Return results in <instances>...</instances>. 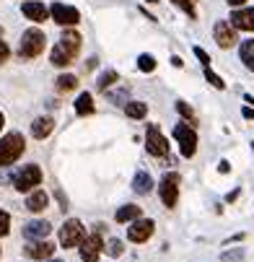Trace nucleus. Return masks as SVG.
<instances>
[{
    "mask_svg": "<svg viewBox=\"0 0 254 262\" xmlns=\"http://www.w3.org/2000/svg\"><path fill=\"white\" fill-rule=\"evenodd\" d=\"M78 52H81V34L78 31H62V36L55 45L50 60H52L55 68H67L73 60H76Z\"/></svg>",
    "mask_w": 254,
    "mask_h": 262,
    "instance_id": "nucleus-1",
    "label": "nucleus"
},
{
    "mask_svg": "<svg viewBox=\"0 0 254 262\" xmlns=\"http://www.w3.org/2000/svg\"><path fill=\"white\" fill-rule=\"evenodd\" d=\"M24 148H26V140H24L21 133H8V135L0 138V169L18 161L21 154H24Z\"/></svg>",
    "mask_w": 254,
    "mask_h": 262,
    "instance_id": "nucleus-2",
    "label": "nucleus"
},
{
    "mask_svg": "<svg viewBox=\"0 0 254 262\" xmlns=\"http://www.w3.org/2000/svg\"><path fill=\"white\" fill-rule=\"evenodd\" d=\"M44 45H47V36H44L42 29H26L24 36H21L18 52H21V57H29L31 60V57H39L44 52Z\"/></svg>",
    "mask_w": 254,
    "mask_h": 262,
    "instance_id": "nucleus-3",
    "label": "nucleus"
},
{
    "mask_svg": "<svg viewBox=\"0 0 254 262\" xmlns=\"http://www.w3.org/2000/svg\"><path fill=\"white\" fill-rule=\"evenodd\" d=\"M174 140L179 143L181 156H184V159H192V156L197 154V133H195L187 122H179V125L174 127Z\"/></svg>",
    "mask_w": 254,
    "mask_h": 262,
    "instance_id": "nucleus-4",
    "label": "nucleus"
},
{
    "mask_svg": "<svg viewBox=\"0 0 254 262\" xmlns=\"http://www.w3.org/2000/svg\"><path fill=\"white\" fill-rule=\"evenodd\" d=\"M179 184H181V177H179L176 171H169V174L161 177V182H158V195H161V203H164L166 208H174V205H176V200H179Z\"/></svg>",
    "mask_w": 254,
    "mask_h": 262,
    "instance_id": "nucleus-5",
    "label": "nucleus"
},
{
    "mask_svg": "<svg viewBox=\"0 0 254 262\" xmlns=\"http://www.w3.org/2000/svg\"><path fill=\"white\" fill-rule=\"evenodd\" d=\"M42 184V169L36 166V164H29V166H24L18 174H16V179H13V187L18 192H31L34 187H39Z\"/></svg>",
    "mask_w": 254,
    "mask_h": 262,
    "instance_id": "nucleus-6",
    "label": "nucleus"
},
{
    "mask_svg": "<svg viewBox=\"0 0 254 262\" xmlns=\"http://www.w3.org/2000/svg\"><path fill=\"white\" fill-rule=\"evenodd\" d=\"M83 236H86V229H83V223L78 218H70V221L62 223V229H60V244L62 247H67V249L78 247L83 242Z\"/></svg>",
    "mask_w": 254,
    "mask_h": 262,
    "instance_id": "nucleus-7",
    "label": "nucleus"
},
{
    "mask_svg": "<svg viewBox=\"0 0 254 262\" xmlns=\"http://www.w3.org/2000/svg\"><path fill=\"white\" fill-rule=\"evenodd\" d=\"M145 148L151 156H166L169 154V138L158 130V125H148L145 130Z\"/></svg>",
    "mask_w": 254,
    "mask_h": 262,
    "instance_id": "nucleus-8",
    "label": "nucleus"
},
{
    "mask_svg": "<svg viewBox=\"0 0 254 262\" xmlns=\"http://www.w3.org/2000/svg\"><path fill=\"white\" fill-rule=\"evenodd\" d=\"M153 229H156V223L151 218H135L127 226V239L135 242V244H143L153 236Z\"/></svg>",
    "mask_w": 254,
    "mask_h": 262,
    "instance_id": "nucleus-9",
    "label": "nucleus"
},
{
    "mask_svg": "<svg viewBox=\"0 0 254 262\" xmlns=\"http://www.w3.org/2000/svg\"><path fill=\"white\" fill-rule=\"evenodd\" d=\"M81 247V259L83 262H99V254L104 249V242H101V231L91 234V236H83V242L78 244Z\"/></svg>",
    "mask_w": 254,
    "mask_h": 262,
    "instance_id": "nucleus-10",
    "label": "nucleus"
},
{
    "mask_svg": "<svg viewBox=\"0 0 254 262\" xmlns=\"http://www.w3.org/2000/svg\"><path fill=\"white\" fill-rule=\"evenodd\" d=\"M50 16H52V21L60 24V26H76V24L81 21V13L73 8V6H65V3H55V6L50 8Z\"/></svg>",
    "mask_w": 254,
    "mask_h": 262,
    "instance_id": "nucleus-11",
    "label": "nucleus"
},
{
    "mask_svg": "<svg viewBox=\"0 0 254 262\" xmlns=\"http://www.w3.org/2000/svg\"><path fill=\"white\" fill-rule=\"evenodd\" d=\"M213 36H215L218 47H223V50H228V47H234V45L239 42V39H236V29H234L228 21H215Z\"/></svg>",
    "mask_w": 254,
    "mask_h": 262,
    "instance_id": "nucleus-12",
    "label": "nucleus"
},
{
    "mask_svg": "<svg viewBox=\"0 0 254 262\" xmlns=\"http://www.w3.org/2000/svg\"><path fill=\"white\" fill-rule=\"evenodd\" d=\"M228 24L234 29H241V31H254V8H236L231 13Z\"/></svg>",
    "mask_w": 254,
    "mask_h": 262,
    "instance_id": "nucleus-13",
    "label": "nucleus"
},
{
    "mask_svg": "<svg viewBox=\"0 0 254 262\" xmlns=\"http://www.w3.org/2000/svg\"><path fill=\"white\" fill-rule=\"evenodd\" d=\"M52 252H55V244H50L47 239H34L26 247V257H31V259H50Z\"/></svg>",
    "mask_w": 254,
    "mask_h": 262,
    "instance_id": "nucleus-14",
    "label": "nucleus"
},
{
    "mask_svg": "<svg viewBox=\"0 0 254 262\" xmlns=\"http://www.w3.org/2000/svg\"><path fill=\"white\" fill-rule=\"evenodd\" d=\"M21 11H24V16H26L29 21H34V24H42V21H47V16H50V11L44 8V3H36V0H26V3L21 6Z\"/></svg>",
    "mask_w": 254,
    "mask_h": 262,
    "instance_id": "nucleus-15",
    "label": "nucleus"
},
{
    "mask_svg": "<svg viewBox=\"0 0 254 262\" xmlns=\"http://www.w3.org/2000/svg\"><path fill=\"white\" fill-rule=\"evenodd\" d=\"M50 231H52V226L47 221H31V223L24 226V236L26 239H47Z\"/></svg>",
    "mask_w": 254,
    "mask_h": 262,
    "instance_id": "nucleus-16",
    "label": "nucleus"
},
{
    "mask_svg": "<svg viewBox=\"0 0 254 262\" xmlns=\"http://www.w3.org/2000/svg\"><path fill=\"white\" fill-rule=\"evenodd\" d=\"M47 205H50V198H47L44 190H31V192H29V198H26V208H29L31 213H42Z\"/></svg>",
    "mask_w": 254,
    "mask_h": 262,
    "instance_id": "nucleus-17",
    "label": "nucleus"
},
{
    "mask_svg": "<svg viewBox=\"0 0 254 262\" xmlns=\"http://www.w3.org/2000/svg\"><path fill=\"white\" fill-rule=\"evenodd\" d=\"M52 130H55V120H52V117H36L34 125H31V135H34L36 140H44Z\"/></svg>",
    "mask_w": 254,
    "mask_h": 262,
    "instance_id": "nucleus-18",
    "label": "nucleus"
},
{
    "mask_svg": "<svg viewBox=\"0 0 254 262\" xmlns=\"http://www.w3.org/2000/svg\"><path fill=\"white\" fill-rule=\"evenodd\" d=\"M132 190H135L137 195H148V192L153 190V179H151V174H148V171H137V174L132 177Z\"/></svg>",
    "mask_w": 254,
    "mask_h": 262,
    "instance_id": "nucleus-19",
    "label": "nucleus"
},
{
    "mask_svg": "<svg viewBox=\"0 0 254 262\" xmlns=\"http://www.w3.org/2000/svg\"><path fill=\"white\" fill-rule=\"evenodd\" d=\"M140 213H143V208L140 205H122L117 213H114V221L117 223H127V221H135V218H140Z\"/></svg>",
    "mask_w": 254,
    "mask_h": 262,
    "instance_id": "nucleus-20",
    "label": "nucleus"
},
{
    "mask_svg": "<svg viewBox=\"0 0 254 262\" xmlns=\"http://www.w3.org/2000/svg\"><path fill=\"white\" fill-rule=\"evenodd\" d=\"M76 115L86 117V115H94V96L88 91H83L78 99H76Z\"/></svg>",
    "mask_w": 254,
    "mask_h": 262,
    "instance_id": "nucleus-21",
    "label": "nucleus"
},
{
    "mask_svg": "<svg viewBox=\"0 0 254 262\" xmlns=\"http://www.w3.org/2000/svg\"><path fill=\"white\" fill-rule=\"evenodd\" d=\"M239 55H241V62L254 73V39H246V42H241V47H239Z\"/></svg>",
    "mask_w": 254,
    "mask_h": 262,
    "instance_id": "nucleus-22",
    "label": "nucleus"
},
{
    "mask_svg": "<svg viewBox=\"0 0 254 262\" xmlns=\"http://www.w3.org/2000/svg\"><path fill=\"white\" fill-rule=\"evenodd\" d=\"M125 115L132 117V120H143L145 115H148V104H143V101H130V104H125Z\"/></svg>",
    "mask_w": 254,
    "mask_h": 262,
    "instance_id": "nucleus-23",
    "label": "nucleus"
},
{
    "mask_svg": "<svg viewBox=\"0 0 254 262\" xmlns=\"http://www.w3.org/2000/svg\"><path fill=\"white\" fill-rule=\"evenodd\" d=\"M117 78H120V76H117V70H104L101 76H99V83H96V86H99V91L112 89V86L117 83Z\"/></svg>",
    "mask_w": 254,
    "mask_h": 262,
    "instance_id": "nucleus-24",
    "label": "nucleus"
},
{
    "mask_svg": "<svg viewBox=\"0 0 254 262\" xmlns=\"http://www.w3.org/2000/svg\"><path fill=\"white\" fill-rule=\"evenodd\" d=\"M55 86H57V91L67 94V91H73V89L78 86V78H76V76H70V73H65V76H60V78L55 81Z\"/></svg>",
    "mask_w": 254,
    "mask_h": 262,
    "instance_id": "nucleus-25",
    "label": "nucleus"
},
{
    "mask_svg": "<svg viewBox=\"0 0 254 262\" xmlns=\"http://www.w3.org/2000/svg\"><path fill=\"white\" fill-rule=\"evenodd\" d=\"M137 68H140L143 73L156 70V57H153V55H140V57H137Z\"/></svg>",
    "mask_w": 254,
    "mask_h": 262,
    "instance_id": "nucleus-26",
    "label": "nucleus"
},
{
    "mask_svg": "<svg viewBox=\"0 0 254 262\" xmlns=\"http://www.w3.org/2000/svg\"><path fill=\"white\" fill-rule=\"evenodd\" d=\"M205 78H207V83H210L213 89H218V91H223V89H226V83H223V78H221V76H215V73H213L210 68L205 70Z\"/></svg>",
    "mask_w": 254,
    "mask_h": 262,
    "instance_id": "nucleus-27",
    "label": "nucleus"
},
{
    "mask_svg": "<svg viewBox=\"0 0 254 262\" xmlns=\"http://www.w3.org/2000/svg\"><path fill=\"white\" fill-rule=\"evenodd\" d=\"M176 109H179V115L184 120L195 122V112H192V106H187V101H176Z\"/></svg>",
    "mask_w": 254,
    "mask_h": 262,
    "instance_id": "nucleus-28",
    "label": "nucleus"
},
{
    "mask_svg": "<svg viewBox=\"0 0 254 262\" xmlns=\"http://www.w3.org/2000/svg\"><path fill=\"white\" fill-rule=\"evenodd\" d=\"M8 229H11V215H8L3 208H0V236H6Z\"/></svg>",
    "mask_w": 254,
    "mask_h": 262,
    "instance_id": "nucleus-29",
    "label": "nucleus"
},
{
    "mask_svg": "<svg viewBox=\"0 0 254 262\" xmlns=\"http://www.w3.org/2000/svg\"><path fill=\"white\" fill-rule=\"evenodd\" d=\"M106 252L112 254V257H120V254L125 252V247H122V242H120V239H112V242H109V247H106Z\"/></svg>",
    "mask_w": 254,
    "mask_h": 262,
    "instance_id": "nucleus-30",
    "label": "nucleus"
},
{
    "mask_svg": "<svg viewBox=\"0 0 254 262\" xmlns=\"http://www.w3.org/2000/svg\"><path fill=\"white\" fill-rule=\"evenodd\" d=\"M174 3H176L181 11H187V13L195 18V3H197V0H174Z\"/></svg>",
    "mask_w": 254,
    "mask_h": 262,
    "instance_id": "nucleus-31",
    "label": "nucleus"
},
{
    "mask_svg": "<svg viewBox=\"0 0 254 262\" xmlns=\"http://www.w3.org/2000/svg\"><path fill=\"white\" fill-rule=\"evenodd\" d=\"M244 257V249H236V252H226L223 254V262H239Z\"/></svg>",
    "mask_w": 254,
    "mask_h": 262,
    "instance_id": "nucleus-32",
    "label": "nucleus"
},
{
    "mask_svg": "<svg viewBox=\"0 0 254 262\" xmlns=\"http://www.w3.org/2000/svg\"><path fill=\"white\" fill-rule=\"evenodd\" d=\"M195 55H197V60L205 65V68H210V57H207V52L205 50H200V47H195Z\"/></svg>",
    "mask_w": 254,
    "mask_h": 262,
    "instance_id": "nucleus-33",
    "label": "nucleus"
},
{
    "mask_svg": "<svg viewBox=\"0 0 254 262\" xmlns=\"http://www.w3.org/2000/svg\"><path fill=\"white\" fill-rule=\"evenodd\" d=\"M8 57H11V50H8V45H6L3 39H0V65H3Z\"/></svg>",
    "mask_w": 254,
    "mask_h": 262,
    "instance_id": "nucleus-34",
    "label": "nucleus"
},
{
    "mask_svg": "<svg viewBox=\"0 0 254 262\" xmlns=\"http://www.w3.org/2000/svg\"><path fill=\"white\" fill-rule=\"evenodd\" d=\"M241 115H244L246 120H254V109H251V106H244V109H241Z\"/></svg>",
    "mask_w": 254,
    "mask_h": 262,
    "instance_id": "nucleus-35",
    "label": "nucleus"
},
{
    "mask_svg": "<svg viewBox=\"0 0 254 262\" xmlns=\"http://www.w3.org/2000/svg\"><path fill=\"white\" fill-rule=\"evenodd\" d=\"M228 169H231L228 161H221V164H218V171H221V174H228Z\"/></svg>",
    "mask_w": 254,
    "mask_h": 262,
    "instance_id": "nucleus-36",
    "label": "nucleus"
},
{
    "mask_svg": "<svg viewBox=\"0 0 254 262\" xmlns=\"http://www.w3.org/2000/svg\"><path fill=\"white\" fill-rule=\"evenodd\" d=\"M226 3H228V6H244L246 0H226Z\"/></svg>",
    "mask_w": 254,
    "mask_h": 262,
    "instance_id": "nucleus-37",
    "label": "nucleus"
},
{
    "mask_svg": "<svg viewBox=\"0 0 254 262\" xmlns=\"http://www.w3.org/2000/svg\"><path fill=\"white\" fill-rule=\"evenodd\" d=\"M236 198H239V190H234V192H231V195H228V198H226V200H228V203H234V200H236Z\"/></svg>",
    "mask_w": 254,
    "mask_h": 262,
    "instance_id": "nucleus-38",
    "label": "nucleus"
},
{
    "mask_svg": "<svg viewBox=\"0 0 254 262\" xmlns=\"http://www.w3.org/2000/svg\"><path fill=\"white\" fill-rule=\"evenodd\" d=\"M244 99H246V104H251V106H254V96H249V94H246Z\"/></svg>",
    "mask_w": 254,
    "mask_h": 262,
    "instance_id": "nucleus-39",
    "label": "nucleus"
},
{
    "mask_svg": "<svg viewBox=\"0 0 254 262\" xmlns=\"http://www.w3.org/2000/svg\"><path fill=\"white\" fill-rule=\"evenodd\" d=\"M3 125H6V117H3V112H0V130H3Z\"/></svg>",
    "mask_w": 254,
    "mask_h": 262,
    "instance_id": "nucleus-40",
    "label": "nucleus"
},
{
    "mask_svg": "<svg viewBox=\"0 0 254 262\" xmlns=\"http://www.w3.org/2000/svg\"><path fill=\"white\" fill-rule=\"evenodd\" d=\"M148 3H158V0H148Z\"/></svg>",
    "mask_w": 254,
    "mask_h": 262,
    "instance_id": "nucleus-41",
    "label": "nucleus"
},
{
    "mask_svg": "<svg viewBox=\"0 0 254 262\" xmlns=\"http://www.w3.org/2000/svg\"><path fill=\"white\" fill-rule=\"evenodd\" d=\"M0 36H3V26H0Z\"/></svg>",
    "mask_w": 254,
    "mask_h": 262,
    "instance_id": "nucleus-42",
    "label": "nucleus"
},
{
    "mask_svg": "<svg viewBox=\"0 0 254 262\" xmlns=\"http://www.w3.org/2000/svg\"><path fill=\"white\" fill-rule=\"evenodd\" d=\"M55 262H62V259H55Z\"/></svg>",
    "mask_w": 254,
    "mask_h": 262,
    "instance_id": "nucleus-43",
    "label": "nucleus"
},
{
    "mask_svg": "<svg viewBox=\"0 0 254 262\" xmlns=\"http://www.w3.org/2000/svg\"><path fill=\"white\" fill-rule=\"evenodd\" d=\"M251 148H254V143H251Z\"/></svg>",
    "mask_w": 254,
    "mask_h": 262,
    "instance_id": "nucleus-44",
    "label": "nucleus"
}]
</instances>
